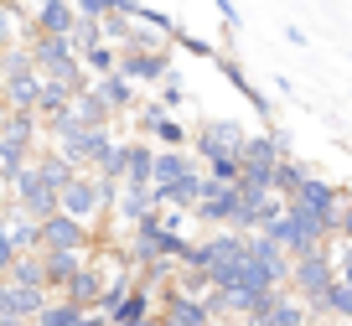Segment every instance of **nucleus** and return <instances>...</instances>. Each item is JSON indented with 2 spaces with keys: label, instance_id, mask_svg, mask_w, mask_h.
Masks as SVG:
<instances>
[{
  "label": "nucleus",
  "instance_id": "1",
  "mask_svg": "<svg viewBox=\"0 0 352 326\" xmlns=\"http://www.w3.org/2000/svg\"><path fill=\"white\" fill-rule=\"evenodd\" d=\"M26 52H32V67H36L42 78H63V83H73L78 94L94 83V78L83 73V63H78V52H73V42H67V36L32 32V36H26Z\"/></svg>",
  "mask_w": 352,
  "mask_h": 326
},
{
  "label": "nucleus",
  "instance_id": "2",
  "mask_svg": "<svg viewBox=\"0 0 352 326\" xmlns=\"http://www.w3.org/2000/svg\"><path fill=\"white\" fill-rule=\"evenodd\" d=\"M264 239H275L280 249L290 254V259H300V254H316L321 243H337V239H327V228H321L316 217H306L300 207H290V202H285V213H280L275 223L264 228Z\"/></svg>",
  "mask_w": 352,
  "mask_h": 326
},
{
  "label": "nucleus",
  "instance_id": "3",
  "mask_svg": "<svg viewBox=\"0 0 352 326\" xmlns=\"http://www.w3.org/2000/svg\"><path fill=\"white\" fill-rule=\"evenodd\" d=\"M290 207H300L306 217H316L321 228H327V239H337V213H342V202H347V192H342L337 182H327V176H316L311 171L306 182L296 186V192L285 197Z\"/></svg>",
  "mask_w": 352,
  "mask_h": 326
},
{
  "label": "nucleus",
  "instance_id": "4",
  "mask_svg": "<svg viewBox=\"0 0 352 326\" xmlns=\"http://www.w3.org/2000/svg\"><path fill=\"white\" fill-rule=\"evenodd\" d=\"M337 280V254H331V243H321L316 254H300V259H290V274H285V290L300 295L306 305L321 301V290Z\"/></svg>",
  "mask_w": 352,
  "mask_h": 326
},
{
  "label": "nucleus",
  "instance_id": "5",
  "mask_svg": "<svg viewBox=\"0 0 352 326\" xmlns=\"http://www.w3.org/2000/svg\"><path fill=\"white\" fill-rule=\"evenodd\" d=\"M36 249H73V254H94V223L83 217L52 213L36 223Z\"/></svg>",
  "mask_w": 352,
  "mask_h": 326
},
{
  "label": "nucleus",
  "instance_id": "6",
  "mask_svg": "<svg viewBox=\"0 0 352 326\" xmlns=\"http://www.w3.org/2000/svg\"><path fill=\"white\" fill-rule=\"evenodd\" d=\"M120 145V135H114V124H88V130H78L73 140L57 145V155H63L67 166H78V171H94V166L104 161V155Z\"/></svg>",
  "mask_w": 352,
  "mask_h": 326
},
{
  "label": "nucleus",
  "instance_id": "7",
  "mask_svg": "<svg viewBox=\"0 0 352 326\" xmlns=\"http://www.w3.org/2000/svg\"><path fill=\"white\" fill-rule=\"evenodd\" d=\"M11 202H16V213H26V217L42 223V217L57 213V186L36 171V161H26V171L16 176V186H11Z\"/></svg>",
  "mask_w": 352,
  "mask_h": 326
},
{
  "label": "nucleus",
  "instance_id": "8",
  "mask_svg": "<svg viewBox=\"0 0 352 326\" xmlns=\"http://www.w3.org/2000/svg\"><path fill=\"white\" fill-rule=\"evenodd\" d=\"M155 321L161 326H212L202 295H182L176 285H161L155 290Z\"/></svg>",
  "mask_w": 352,
  "mask_h": 326
},
{
  "label": "nucleus",
  "instance_id": "9",
  "mask_svg": "<svg viewBox=\"0 0 352 326\" xmlns=\"http://www.w3.org/2000/svg\"><path fill=\"white\" fill-rule=\"evenodd\" d=\"M239 202H243L239 182H233V186L208 182V186H202V197H197V207H192L187 217H197V223H208V228H233V217H239Z\"/></svg>",
  "mask_w": 352,
  "mask_h": 326
},
{
  "label": "nucleus",
  "instance_id": "10",
  "mask_svg": "<svg viewBox=\"0 0 352 326\" xmlns=\"http://www.w3.org/2000/svg\"><path fill=\"white\" fill-rule=\"evenodd\" d=\"M243 135H249V130H243L239 120H202L187 140H192V155H197V161H208V155H218V151H239Z\"/></svg>",
  "mask_w": 352,
  "mask_h": 326
},
{
  "label": "nucleus",
  "instance_id": "11",
  "mask_svg": "<svg viewBox=\"0 0 352 326\" xmlns=\"http://www.w3.org/2000/svg\"><path fill=\"white\" fill-rule=\"evenodd\" d=\"M57 213L94 223V217H99V176H94V171H78L73 182L57 192Z\"/></svg>",
  "mask_w": 352,
  "mask_h": 326
},
{
  "label": "nucleus",
  "instance_id": "12",
  "mask_svg": "<svg viewBox=\"0 0 352 326\" xmlns=\"http://www.w3.org/2000/svg\"><path fill=\"white\" fill-rule=\"evenodd\" d=\"M120 73L135 88H155L171 73V47H155V52H120Z\"/></svg>",
  "mask_w": 352,
  "mask_h": 326
},
{
  "label": "nucleus",
  "instance_id": "13",
  "mask_svg": "<svg viewBox=\"0 0 352 326\" xmlns=\"http://www.w3.org/2000/svg\"><path fill=\"white\" fill-rule=\"evenodd\" d=\"M202 186H208V176H202V166H192L187 176L151 186V197H155V207H171V213H192V207H197V197H202Z\"/></svg>",
  "mask_w": 352,
  "mask_h": 326
},
{
  "label": "nucleus",
  "instance_id": "14",
  "mask_svg": "<svg viewBox=\"0 0 352 326\" xmlns=\"http://www.w3.org/2000/svg\"><path fill=\"white\" fill-rule=\"evenodd\" d=\"M212 67H218V73L228 78L233 88H239V98H249V104H254V114H259L264 124L275 120V104H270V98H264L259 88H254V78L243 73V63H239V57H233V52H212Z\"/></svg>",
  "mask_w": 352,
  "mask_h": 326
},
{
  "label": "nucleus",
  "instance_id": "15",
  "mask_svg": "<svg viewBox=\"0 0 352 326\" xmlns=\"http://www.w3.org/2000/svg\"><path fill=\"white\" fill-rule=\"evenodd\" d=\"M155 316V290L151 285H140V280H130V290L114 301V311H109V326H130V321H151Z\"/></svg>",
  "mask_w": 352,
  "mask_h": 326
},
{
  "label": "nucleus",
  "instance_id": "16",
  "mask_svg": "<svg viewBox=\"0 0 352 326\" xmlns=\"http://www.w3.org/2000/svg\"><path fill=\"white\" fill-rule=\"evenodd\" d=\"M57 295H63V301H73L78 311H94V305H99V295H104V270H99L94 259H83V270H78Z\"/></svg>",
  "mask_w": 352,
  "mask_h": 326
},
{
  "label": "nucleus",
  "instance_id": "17",
  "mask_svg": "<svg viewBox=\"0 0 352 326\" xmlns=\"http://www.w3.org/2000/svg\"><path fill=\"white\" fill-rule=\"evenodd\" d=\"M124 151V186H151V166H155V145L145 140V135H135V140H120Z\"/></svg>",
  "mask_w": 352,
  "mask_h": 326
},
{
  "label": "nucleus",
  "instance_id": "18",
  "mask_svg": "<svg viewBox=\"0 0 352 326\" xmlns=\"http://www.w3.org/2000/svg\"><path fill=\"white\" fill-rule=\"evenodd\" d=\"M73 21H78L73 0H36V11H32V32H47V36H67Z\"/></svg>",
  "mask_w": 352,
  "mask_h": 326
},
{
  "label": "nucleus",
  "instance_id": "19",
  "mask_svg": "<svg viewBox=\"0 0 352 326\" xmlns=\"http://www.w3.org/2000/svg\"><path fill=\"white\" fill-rule=\"evenodd\" d=\"M36 254H42V280H47V290H63V285L83 270V259H88V254H73V249H36Z\"/></svg>",
  "mask_w": 352,
  "mask_h": 326
},
{
  "label": "nucleus",
  "instance_id": "20",
  "mask_svg": "<svg viewBox=\"0 0 352 326\" xmlns=\"http://www.w3.org/2000/svg\"><path fill=\"white\" fill-rule=\"evenodd\" d=\"M140 135L155 145V151H187V135H192V130H187L182 120H176V114H155V120L145 124Z\"/></svg>",
  "mask_w": 352,
  "mask_h": 326
},
{
  "label": "nucleus",
  "instance_id": "21",
  "mask_svg": "<svg viewBox=\"0 0 352 326\" xmlns=\"http://www.w3.org/2000/svg\"><path fill=\"white\" fill-rule=\"evenodd\" d=\"M73 94H78V88L63 83V78H42V88H36V104H32V109H36V120H42V124L57 120V114L73 104Z\"/></svg>",
  "mask_w": 352,
  "mask_h": 326
},
{
  "label": "nucleus",
  "instance_id": "22",
  "mask_svg": "<svg viewBox=\"0 0 352 326\" xmlns=\"http://www.w3.org/2000/svg\"><path fill=\"white\" fill-rule=\"evenodd\" d=\"M94 88L104 94V104H109L114 114H130V109H135V98H140V88H135L130 78L120 73V67H114L109 78H94Z\"/></svg>",
  "mask_w": 352,
  "mask_h": 326
},
{
  "label": "nucleus",
  "instance_id": "23",
  "mask_svg": "<svg viewBox=\"0 0 352 326\" xmlns=\"http://www.w3.org/2000/svg\"><path fill=\"white\" fill-rule=\"evenodd\" d=\"M0 135L36 151V140H42V120H36V109H6V124H0Z\"/></svg>",
  "mask_w": 352,
  "mask_h": 326
},
{
  "label": "nucleus",
  "instance_id": "24",
  "mask_svg": "<svg viewBox=\"0 0 352 326\" xmlns=\"http://www.w3.org/2000/svg\"><path fill=\"white\" fill-rule=\"evenodd\" d=\"M311 316H327V321H352V285L331 280L327 290H321V301L311 305Z\"/></svg>",
  "mask_w": 352,
  "mask_h": 326
},
{
  "label": "nucleus",
  "instance_id": "25",
  "mask_svg": "<svg viewBox=\"0 0 352 326\" xmlns=\"http://www.w3.org/2000/svg\"><path fill=\"white\" fill-rule=\"evenodd\" d=\"M36 88H42V73L0 78V98H6V109H32V104H36Z\"/></svg>",
  "mask_w": 352,
  "mask_h": 326
},
{
  "label": "nucleus",
  "instance_id": "26",
  "mask_svg": "<svg viewBox=\"0 0 352 326\" xmlns=\"http://www.w3.org/2000/svg\"><path fill=\"white\" fill-rule=\"evenodd\" d=\"M192 166H202L192 151H155V166H151V186H161V182H176V176H187Z\"/></svg>",
  "mask_w": 352,
  "mask_h": 326
},
{
  "label": "nucleus",
  "instance_id": "27",
  "mask_svg": "<svg viewBox=\"0 0 352 326\" xmlns=\"http://www.w3.org/2000/svg\"><path fill=\"white\" fill-rule=\"evenodd\" d=\"M155 207V197H151V186H120V202H114V217H120L124 228L130 223H140L145 213Z\"/></svg>",
  "mask_w": 352,
  "mask_h": 326
},
{
  "label": "nucleus",
  "instance_id": "28",
  "mask_svg": "<svg viewBox=\"0 0 352 326\" xmlns=\"http://www.w3.org/2000/svg\"><path fill=\"white\" fill-rule=\"evenodd\" d=\"M73 114H78L83 124H114V109L104 104V94H99L94 83H88L83 94H73Z\"/></svg>",
  "mask_w": 352,
  "mask_h": 326
},
{
  "label": "nucleus",
  "instance_id": "29",
  "mask_svg": "<svg viewBox=\"0 0 352 326\" xmlns=\"http://www.w3.org/2000/svg\"><path fill=\"white\" fill-rule=\"evenodd\" d=\"M78 63H83L88 78H109L114 67H120V47H114V42H94V47L78 52Z\"/></svg>",
  "mask_w": 352,
  "mask_h": 326
},
{
  "label": "nucleus",
  "instance_id": "30",
  "mask_svg": "<svg viewBox=\"0 0 352 326\" xmlns=\"http://www.w3.org/2000/svg\"><path fill=\"white\" fill-rule=\"evenodd\" d=\"M42 301H47V290H36V285H11V295H6V316H16V321H36Z\"/></svg>",
  "mask_w": 352,
  "mask_h": 326
},
{
  "label": "nucleus",
  "instance_id": "31",
  "mask_svg": "<svg viewBox=\"0 0 352 326\" xmlns=\"http://www.w3.org/2000/svg\"><path fill=\"white\" fill-rule=\"evenodd\" d=\"M311 171H316V166L300 161V155H280V161H275V197H290Z\"/></svg>",
  "mask_w": 352,
  "mask_h": 326
},
{
  "label": "nucleus",
  "instance_id": "32",
  "mask_svg": "<svg viewBox=\"0 0 352 326\" xmlns=\"http://www.w3.org/2000/svg\"><path fill=\"white\" fill-rule=\"evenodd\" d=\"M202 176H208V182H218V186H233V182L243 176L239 151H218V155H208V161H202Z\"/></svg>",
  "mask_w": 352,
  "mask_h": 326
},
{
  "label": "nucleus",
  "instance_id": "33",
  "mask_svg": "<svg viewBox=\"0 0 352 326\" xmlns=\"http://www.w3.org/2000/svg\"><path fill=\"white\" fill-rule=\"evenodd\" d=\"M78 316H83V311H78L73 301H63V295H47L32 326H78Z\"/></svg>",
  "mask_w": 352,
  "mask_h": 326
},
{
  "label": "nucleus",
  "instance_id": "34",
  "mask_svg": "<svg viewBox=\"0 0 352 326\" xmlns=\"http://www.w3.org/2000/svg\"><path fill=\"white\" fill-rule=\"evenodd\" d=\"M6 280H11V285H36V290H47V280H42V254H16L11 270H6Z\"/></svg>",
  "mask_w": 352,
  "mask_h": 326
},
{
  "label": "nucleus",
  "instance_id": "35",
  "mask_svg": "<svg viewBox=\"0 0 352 326\" xmlns=\"http://www.w3.org/2000/svg\"><path fill=\"white\" fill-rule=\"evenodd\" d=\"M135 21H140V26H151V32H161V36H166V42H176V36L187 32V26L176 21V16H166V11H155V6H145V0H140V11H135Z\"/></svg>",
  "mask_w": 352,
  "mask_h": 326
},
{
  "label": "nucleus",
  "instance_id": "36",
  "mask_svg": "<svg viewBox=\"0 0 352 326\" xmlns=\"http://www.w3.org/2000/svg\"><path fill=\"white\" fill-rule=\"evenodd\" d=\"M32 161H36V171H42L47 182L57 186V192H63V186H67V182L78 176V166H67V161H63L57 151H42V155H32Z\"/></svg>",
  "mask_w": 352,
  "mask_h": 326
},
{
  "label": "nucleus",
  "instance_id": "37",
  "mask_svg": "<svg viewBox=\"0 0 352 326\" xmlns=\"http://www.w3.org/2000/svg\"><path fill=\"white\" fill-rule=\"evenodd\" d=\"M6 228H11L16 254H36V217H26V213H6Z\"/></svg>",
  "mask_w": 352,
  "mask_h": 326
},
{
  "label": "nucleus",
  "instance_id": "38",
  "mask_svg": "<svg viewBox=\"0 0 352 326\" xmlns=\"http://www.w3.org/2000/svg\"><path fill=\"white\" fill-rule=\"evenodd\" d=\"M182 98H187V88H182V73L171 67V73L155 83V104H161L166 114H176V109H182Z\"/></svg>",
  "mask_w": 352,
  "mask_h": 326
},
{
  "label": "nucleus",
  "instance_id": "39",
  "mask_svg": "<svg viewBox=\"0 0 352 326\" xmlns=\"http://www.w3.org/2000/svg\"><path fill=\"white\" fill-rule=\"evenodd\" d=\"M130 26H135V16H124V11L99 16V36H104V42H114V47H124V42H130Z\"/></svg>",
  "mask_w": 352,
  "mask_h": 326
},
{
  "label": "nucleus",
  "instance_id": "40",
  "mask_svg": "<svg viewBox=\"0 0 352 326\" xmlns=\"http://www.w3.org/2000/svg\"><path fill=\"white\" fill-rule=\"evenodd\" d=\"M73 11L78 16H109V11L135 16V11H140V0H73Z\"/></svg>",
  "mask_w": 352,
  "mask_h": 326
},
{
  "label": "nucleus",
  "instance_id": "41",
  "mask_svg": "<svg viewBox=\"0 0 352 326\" xmlns=\"http://www.w3.org/2000/svg\"><path fill=\"white\" fill-rule=\"evenodd\" d=\"M67 42H73V52H83V47L104 42V36H99V16H78L73 32H67Z\"/></svg>",
  "mask_w": 352,
  "mask_h": 326
},
{
  "label": "nucleus",
  "instance_id": "42",
  "mask_svg": "<svg viewBox=\"0 0 352 326\" xmlns=\"http://www.w3.org/2000/svg\"><path fill=\"white\" fill-rule=\"evenodd\" d=\"M16 42H21V11H11V6L0 0V52L16 47Z\"/></svg>",
  "mask_w": 352,
  "mask_h": 326
},
{
  "label": "nucleus",
  "instance_id": "43",
  "mask_svg": "<svg viewBox=\"0 0 352 326\" xmlns=\"http://www.w3.org/2000/svg\"><path fill=\"white\" fill-rule=\"evenodd\" d=\"M176 47H187L192 57H208V63H212V52H218V47H212V42H202L197 32H182V36H176Z\"/></svg>",
  "mask_w": 352,
  "mask_h": 326
},
{
  "label": "nucleus",
  "instance_id": "44",
  "mask_svg": "<svg viewBox=\"0 0 352 326\" xmlns=\"http://www.w3.org/2000/svg\"><path fill=\"white\" fill-rule=\"evenodd\" d=\"M11 259H16V243H11V228H6V213H0V274L11 270Z\"/></svg>",
  "mask_w": 352,
  "mask_h": 326
},
{
  "label": "nucleus",
  "instance_id": "45",
  "mask_svg": "<svg viewBox=\"0 0 352 326\" xmlns=\"http://www.w3.org/2000/svg\"><path fill=\"white\" fill-rule=\"evenodd\" d=\"M337 243H352V197L342 202V213H337Z\"/></svg>",
  "mask_w": 352,
  "mask_h": 326
},
{
  "label": "nucleus",
  "instance_id": "46",
  "mask_svg": "<svg viewBox=\"0 0 352 326\" xmlns=\"http://www.w3.org/2000/svg\"><path fill=\"white\" fill-rule=\"evenodd\" d=\"M212 11L228 21V32H239V6H233V0H212Z\"/></svg>",
  "mask_w": 352,
  "mask_h": 326
},
{
  "label": "nucleus",
  "instance_id": "47",
  "mask_svg": "<svg viewBox=\"0 0 352 326\" xmlns=\"http://www.w3.org/2000/svg\"><path fill=\"white\" fill-rule=\"evenodd\" d=\"M6 295H11V280L0 274V316H6Z\"/></svg>",
  "mask_w": 352,
  "mask_h": 326
},
{
  "label": "nucleus",
  "instance_id": "48",
  "mask_svg": "<svg viewBox=\"0 0 352 326\" xmlns=\"http://www.w3.org/2000/svg\"><path fill=\"white\" fill-rule=\"evenodd\" d=\"M130 326H161V321H155V316H151V321H130Z\"/></svg>",
  "mask_w": 352,
  "mask_h": 326
},
{
  "label": "nucleus",
  "instance_id": "49",
  "mask_svg": "<svg viewBox=\"0 0 352 326\" xmlns=\"http://www.w3.org/2000/svg\"><path fill=\"white\" fill-rule=\"evenodd\" d=\"M0 124H6V98H0Z\"/></svg>",
  "mask_w": 352,
  "mask_h": 326
},
{
  "label": "nucleus",
  "instance_id": "50",
  "mask_svg": "<svg viewBox=\"0 0 352 326\" xmlns=\"http://www.w3.org/2000/svg\"><path fill=\"white\" fill-rule=\"evenodd\" d=\"M342 326H352V321H342Z\"/></svg>",
  "mask_w": 352,
  "mask_h": 326
},
{
  "label": "nucleus",
  "instance_id": "51",
  "mask_svg": "<svg viewBox=\"0 0 352 326\" xmlns=\"http://www.w3.org/2000/svg\"><path fill=\"white\" fill-rule=\"evenodd\" d=\"M212 326H223V321H212Z\"/></svg>",
  "mask_w": 352,
  "mask_h": 326
},
{
  "label": "nucleus",
  "instance_id": "52",
  "mask_svg": "<svg viewBox=\"0 0 352 326\" xmlns=\"http://www.w3.org/2000/svg\"><path fill=\"white\" fill-rule=\"evenodd\" d=\"M347 63H352V57H347Z\"/></svg>",
  "mask_w": 352,
  "mask_h": 326
}]
</instances>
